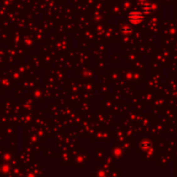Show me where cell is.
<instances>
[{
	"label": "cell",
	"mask_w": 177,
	"mask_h": 177,
	"mask_svg": "<svg viewBox=\"0 0 177 177\" xmlns=\"http://www.w3.org/2000/svg\"><path fill=\"white\" fill-rule=\"evenodd\" d=\"M129 21L133 24H139L142 20V16L139 11H132L129 14Z\"/></svg>",
	"instance_id": "cell-1"
}]
</instances>
